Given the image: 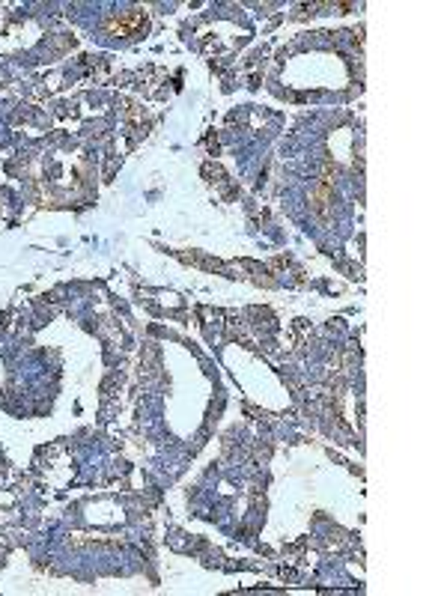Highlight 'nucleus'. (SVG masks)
<instances>
[{
  "label": "nucleus",
  "mask_w": 447,
  "mask_h": 596,
  "mask_svg": "<svg viewBox=\"0 0 447 596\" xmlns=\"http://www.w3.org/2000/svg\"><path fill=\"white\" fill-rule=\"evenodd\" d=\"M140 27H146V21H143V15H140L138 9L123 12V15H117V19L111 21V30L117 33V36H128V33H135V30H140Z\"/></svg>",
  "instance_id": "obj_1"
}]
</instances>
